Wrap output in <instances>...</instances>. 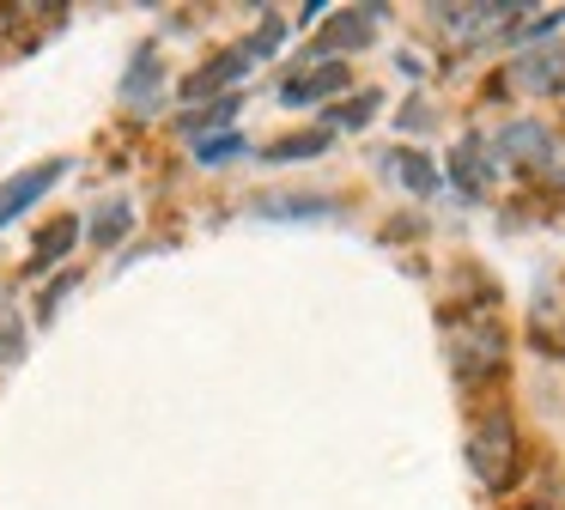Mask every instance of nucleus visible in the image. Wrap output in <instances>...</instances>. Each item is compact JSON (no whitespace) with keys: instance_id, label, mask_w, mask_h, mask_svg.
<instances>
[{"instance_id":"9","label":"nucleus","mask_w":565,"mask_h":510,"mask_svg":"<svg viewBox=\"0 0 565 510\" xmlns=\"http://www.w3.org/2000/svg\"><path fill=\"white\" fill-rule=\"evenodd\" d=\"M74 237H79V219H55V225H43L38 243H31V267H38V274H43V267H55L67 249H74Z\"/></svg>"},{"instance_id":"10","label":"nucleus","mask_w":565,"mask_h":510,"mask_svg":"<svg viewBox=\"0 0 565 510\" xmlns=\"http://www.w3.org/2000/svg\"><path fill=\"white\" fill-rule=\"evenodd\" d=\"M122 97H128L135 109H152V104H159V61H152V49H140V55H135V73L122 79Z\"/></svg>"},{"instance_id":"4","label":"nucleus","mask_w":565,"mask_h":510,"mask_svg":"<svg viewBox=\"0 0 565 510\" xmlns=\"http://www.w3.org/2000/svg\"><path fill=\"white\" fill-rule=\"evenodd\" d=\"M383 7H353V12H334V24H322L317 36V55H341V49H365L377 36Z\"/></svg>"},{"instance_id":"15","label":"nucleus","mask_w":565,"mask_h":510,"mask_svg":"<svg viewBox=\"0 0 565 510\" xmlns=\"http://www.w3.org/2000/svg\"><path fill=\"white\" fill-rule=\"evenodd\" d=\"M322 146H329V134H292V140H274L268 146V158H310V152H322Z\"/></svg>"},{"instance_id":"5","label":"nucleus","mask_w":565,"mask_h":510,"mask_svg":"<svg viewBox=\"0 0 565 510\" xmlns=\"http://www.w3.org/2000/svg\"><path fill=\"white\" fill-rule=\"evenodd\" d=\"M511 79L523 85V92H565V36L547 43V49H529V55L511 67Z\"/></svg>"},{"instance_id":"16","label":"nucleus","mask_w":565,"mask_h":510,"mask_svg":"<svg viewBox=\"0 0 565 510\" xmlns=\"http://www.w3.org/2000/svg\"><path fill=\"white\" fill-rule=\"evenodd\" d=\"M244 152V140L237 134H213V140H195V158L201 164H225V158H237Z\"/></svg>"},{"instance_id":"1","label":"nucleus","mask_w":565,"mask_h":510,"mask_svg":"<svg viewBox=\"0 0 565 510\" xmlns=\"http://www.w3.org/2000/svg\"><path fill=\"white\" fill-rule=\"evenodd\" d=\"M511 456H516V432L511 419H480L475 432H468V468L480 474V480L499 492L504 480H511Z\"/></svg>"},{"instance_id":"8","label":"nucleus","mask_w":565,"mask_h":510,"mask_svg":"<svg viewBox=\"0 0 565 510\" xmlns=\"http://www.w3.org/2000/svg\"><path fill=\"white\" fill-rule=\"evenodd\" d=\"M499 152L511 158V164H547V134H541L535 121H511V128L499 134Z\"/></svg>"},{"instance_id":"7","label":"nucleus","mask_w":565,"mask_h":510,"mask_svg":"<svg viewBox=\"0 0 565 510\" xmlns=\"http://www.w3.org/2000/svg\"><path fill=\"white\" fill-rule=\"evenodd\" d=\"M347 79H353V73L347 67H317V73H305V79H286L280 85V97L286 104H317V97H334V92H347Z\"/></svg>"},{"instance_id":"13","label":"nucleus","mask_w":565,"mask_h":510,"mask_svg":"<svg viewBox=\"0 0 565 510\" xmlns=\"http://www.w3.org/2000/svg\"><path fill=\"white\" fill-rule=\"evenodd\" d=\"M390 164H395V177H402L414 194H431V189H438V170H431L426 158H414V152H395Z\"/></svg>"},{"instance_id":"11","label":"nucleus","mask_w":565,"mask_h":510,"mask_svg":"<svg viewBox=\"0 0 565 510\" xmlns=\"http://www.w3.org/2000/svg\"><path fill=\"white\" fill-rule=\"evenodd\" d=\"M450 164H456V182H462L468 194H487L492 170H487V146H480V140H462V146H456Z\"/></svg>"},{"instance_id":"17","label":"nucleus","mask_w":565,"mask_h":510,"mask_svg":"<svg viewBox=\"0 0 565 510\" xmlns=\"http://www.w3.org/2000/svg\"><path fill=\"white\" fill-rule=\"evenodd\" d=\"M232 116H237V97H225V104H213V109H195V116H183V128H189V134H201V128H225Z\"/></svg>"},{"instance_id":"3","label":"nucleus","mask_w":565,"mask_h":510,"mask_svg":"<svg viewBox=\"0 0 565 510\" xmlns=\"http://www.w3.org/2000/svg\"><path fill=\"white\" fill-rule=\"evenodd\" d=\"M456 352H462V359H456V371H462L468 383H480V376H492L504 364V334L492 322H475L468 334H456Z\"/></svg>"},{"instance_id":"12","label":"nucleus","mask_w":565,"mask_h":510,"mask_svg":"<svg viewBox=\"0 0 565 510\" xmlns=\"http://www.w3.org/2000/svg\"><path fill=\"white\" fill-rule=\"evenodd\" d=\"M262 213L268 219H317V213H329V201H310V194H268Z\"/></svg>"},{"instance_id":"14","label":"nucleus","mask_w":565,"mask_h":510,"mask_svg":"<svg viewBox=\"0 0 565 510\" xmlns=\"http://www.w3.org/2000/svg\"><path fill=\"white\" fill-rule=\"evenodd\" d=\"M122 231H128V206H122V201H116V206H104V213L92 219V243H104V249H110V243L122 237Z\"/></svg>"},{"instance_id":"18","label":"nucleus","mask_w":565,"mask_h":510,"mask_svg":"<svg viewBox=\"0 0 565 510\" xmlns=\"http://www.w3.org/2000/svg\"><path fill=\"white\" fill-rule=\"evenodd\" d=\"M371 109H377V92H365V97H353V104H341V109H329L334 121H347V128H365L371 121Z\"/></svg>"},{"instance_id":"6","label":"nucleus","mask_w":565,"mask_h":510,"mask_svg":"<svg viewBox=\"0 0 565 510\" xmlns=\"http://www.w3.org/2000/svg\"><path fill=\"white\" fill-rule=\"evenodd\" d=\"M249 61H256V55H249L244 43L225 49V55H213L201 73H189V79H183V97H207V92H220V85H237L249 73Z\"/></svg>"},{"instance_id":"2","label":"nucleus","mask_w":565,"mask_h":510,"mask_svg":"<svg viewBox=\"0 0 565 510\" xmlns=\"http://www.w3.org/2000/svg\"><path fill=\"white\" fill-rule=\"evenodd\" d=\"M62 170H67V158H50V164H38V170H19L13 182H0V225H13L19 213H25L31 201H43V194L62 182Z\"/></svg>"},{"instance_id":"19","label":"nucleus","mask_w":565,"mask_h":510,"mask_svg":"<svg viewBox=\"0 0 565 510\" xmlns=\"http://www.w3.org/2000/svg\"><path fill=\"white\" fill-rule=\"evenodd\" d=\"M535 510H547V504H535Z\"/></svg>"}]
</instances>
